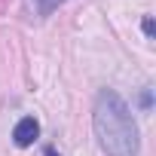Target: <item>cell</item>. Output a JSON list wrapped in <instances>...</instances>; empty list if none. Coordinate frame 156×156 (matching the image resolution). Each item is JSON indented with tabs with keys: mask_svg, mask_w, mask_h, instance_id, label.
I'll use <instances>...</instances> for the list:
<instances>
[{
	"mask_svg": "<svg viewBox=\"0 0 156 156\" xmlns=\"http://www.w3.org/2000/svg\"><path fill=\"white\" fill-rule=\"evenodd\" d=\"M92 129H95L98 147L107 156H138V150H141L138 126L119 92H113V89L98 92L95 110H92Z\"/></svg>",
	"mask_w": 156,
	"mask_h": 156,
	"instance_id": "obj_1",
	"label": "cell"
},
{
	"mask_svg": "<svg viewBox=\"0 0 156 156\" xmlns=\"http://www.w3.org/2000/svg\"><path fill=\"white\" fill-rule=\"evenodd\" d=\"M37 138H40V122L34 116H22L12 129V144L16 147H31Z\"/></svg>",
	"mask_w": 156,
	"mask_h": 156,
	"instance_id": "obj_2",
	"label": "cell"
},
{
	"mask_svg": "<svg viewBox=\"0 0 156 156\" xmlns=\"http://www.w3.org/2000/svg\"><path fill=\"white\" fill-rule=\"evenodd\" d=\"M144 34H147V37H153V34H156V28H153V19H150V16L144 19Z\"/></svg>",
	"mask_w": 156,
	"mask_h": 156,
	"instance_id": "obj_3",
	"label": "cell"
},
{
	"mask_svg": "<svg viewBox=\"0 0 156 156\" xmlns=\"http://www.w3.org/2000/svg\"><path fill=\"white\" fill-rule=\"evenodd\" d=\"M43 156H58V150H55V147H46V153H43Z\"/></svg>",
	"mask_w": 156,
	"mask_h": 156,
	"instance_id": "obj_4",
	"label": "cell"
}]
</instances>
